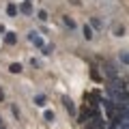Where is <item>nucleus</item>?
<instances>
[{
    "label": "nucleus",
    "mask_w": 129,
    "mask_h": 129,
    "mask_svg": "<svg viewBox=\"0 0 129 129\" xmlns=\"http://www.w3.org/2000/svg\"><path fill=\"white\" fill-rule=\"evenodd\" d=\"M28 39H30V43H35V45H37V47H41V50L45 47V45H43V39L39 37L37 32H28Z\"/></svg>",
    "instance_id": "f257e3e1"
},
{
    "label": "nucleus",
    "mask_w": 129,
    "mask_h": 129,
    "mask_svg": "<svg viewBox=\"0 0 129 129\" xmlns=\"http://www.w3.org/2000/svg\"><path fill=\"white\" fill-rule=\"evenodd\" d=\"M62 103H64V108L69 110V114H75V106H73V101H71L69 97H62Z\"/></svg>",
    "instance_id": "f03ea898"
},
{
    "label": "nucleus",
    "mask_w": 129,
    "mask_h": 129,
    "mask_svg": "<svg viewBox=\"0 0 129 129\" xmlns=\"http://www.w3.org/2000/svg\"><path fill=\"white\" fill-rule=\"evenodd\" d=\"M82 32H84V37H86V41H90V39L95 37V35H92V28H90V26H84V28H82Z\"/></svg>",
    "instance_id": "7ed1b4c3"
},
{
    "label": "nucleus",
    "mask_w": 129,
    "mask_h": 129,
    "mask_svg": "<svg viewBox=\"0 0 129 129\" xmlns=\"http://www.w3.org/2000/svg\"><path fill=\"white\" fill-rule=\"evenodd\" d=\"M7 43H9V45H15V43H17V37H15V32H7Z\"/></svg>",
    "instance_id": "20e7f679"
},
{
    "label": "nucleus",
    "mask_w": 129,
    "mask_h": 129,
    "mask_svg": "<svg viewBox=\"0 0 129 129\" xmlns=\"http://www.w3.org/2000/svg\"><path fill=\"white\" fill-rule=\"evenodd\" d=\"M19 9H22V11H24V13H26V15H30V13H32V7H30V2H28V0H26V2H24L22 7H19Z\"/></svg>",
    "instance_id": "39448f33"
},
{
    "label": "nucleus",
    "mask_w": 129,
    "mask_h": 129,
    "mask_svg": "<svg viewBox=\"0 0 129 129\" xmlns=\"http://www.w3.org/2000/svg\"><path fill=\"white\" fill-rule=\"evenodd\" d=\"M9 71H11V73H19V71H22V64H19V62H13V64L9 67Z\"/></svg>",
    "instance_id": "423d86ee"
},
{
    "label": "nucleus",
    "mask_w": 129,
    "mask_h": 129,
    "mask_svg": "<svg viewBox=\"0 0 129 129\" xmlns=\"http://www.w3.org/2000/svg\"><path fill=\"white\" fill-rule=\"evenodd\" d=\"M35 103H37V106H45V95H37V97H35Z\"/></svg>",
    "instance_id": "0eeeda50"
},
{
    "label": "nucleus",
    "mask_w": 129,
    "mask_h": 129,
    "mask_svg": "<svg viewBox=\"0 0 129 129\" xmlns=\"http://www.w3.org/2000/svg\"><path fill=\"white\" fill-rule=\"evenodd\" d=\"M7 13H9L11 17H15V15H17V7H15V5H9V7H7Z\"/></svg>",
    "instance_id": "6e6552de"
},
{
    "label": "nucleus",
    "mask_w": 129,
    "mask_h": 129,
    "mask_svg": "<svg viewBox=\"0 0 129 129\" xmlns=\"http://www.w3.org/2000/svg\"><path fill=\"white\" fill-rule=\"evenodd\" d=\"M114 129H129V120H120V123H116Z\"/></svg>",
    "instance_id": "1a4fd4ad"
},
{
    "label": "nucleus",
    "mask_w": 129,
    "mask_h": 129,
    "mask_svg": "<svg viewBox=\"0 0 129 129\" xmlns=\"http://www.w3.org/2000/svg\"><path fill=\"white\" fill-rule=\"evenodd\" d=\"M43 118H45L47 123H52V120H54V112H52V110H45V114H43Z\"/></svg>",
    "instance_id": "9d476101"
},
{
    "label": "nucleus",
    "mask_w": 129,
    "mask_h": 129,
    "mask_svg": "<svg viewBox=\"0 0 129 129\" xmlns=\"http://www.w3.org/2000/svg\"><path fill=\"white\" fill-rule=\"evenodd\" d=\"M90 26H92V28H97V30H101V22H99L97 17H92V19H90Z\"/></svg>",
    "instance_id": "9b49d317"
},
{
    "label": "nucleus",
    "mask_w": 129,
    "mask_h": 129,
    "mask_svg": "<svg viewBox=\"0 0 129 129\" xmlns=\"http://www.w3.org/2000/svg\"><path fill=\"white\" fill-rule=\"evenodd\" d=\"M114 35H116V37H123V35H125V28L123 26H114Z\"/></svg>",
    "instance_id": "f8f14e48"
},
{
    "label": "nucleus",
    "mask_w": 129,
    "mask_h": 129,
    "mask_svg": "<svg viewBox=\"0 0 129 129\" xmlns=\"http://www.w3.org/2000/svg\"><path fill=\"white\" fill-rule=\"evenodd\" d=\"M62 22H64V26H69V28H75V22L71 17H62Z\"/></svg>",
    "instance_id": "ddd939ff"
},
{
    "label": "nucleus",
    "mask_w": 129,
    "mask_h": 129,
    "mask_svg": "<svg viewBox=\"0 0 129 129\" xmlns=\"http://www.w3.org/2000/svg\"><path fill=\"white\" fill-rule=\"evenodd\" d=\"M39 19H41V22H45V19H47V13H45V11H39Z\"/></svg>",
    "instance_id": "4468645a"
},
{
    "label": "nucleus",
    "mask_w": 129,
    "mask_h": 129,
    "mask_svg": "<svg viewBox=\"0 0 129 129\" xmlns=\"http://www.w3.org/2000/svg\"><path fill=\"white\" fill-rule=\"evenodd\" d=\"M120 60H123L125 64H129V54H120Z\"/></svg>",
    "instance_id": "2eb2a0df"
},
{
    "label": "nucleus",
    "mask_w": 129,
    "mask_h": 129,
    "mask_svg": "<svg viewBox=\"0 0 129 129\" xmlns=\"http://www.w3.org/2000/svg\"><path fill=\"white\" fill-rule=\"evenodd\" d=\"M11 112H13V116H19V110H17L15 106H11Z\"/></svg>",
    "instance_id": "dca6fc26"
},
{
    "label": "nucleus",
    "mask_w": 129,
    "mask_h": 129,
    "mask_svg": "<svg viewBox=\"0 0 129 129\" xmlns=\"http://www.w3.org/2000/svg\"><path fill=\"white\" fill-rule=\"evenodd\" d=\"M2 99H5V92H2V90H0V101H2Z\"/></svg>",
    "instance_id": "f3484780"
}]
</instances>
